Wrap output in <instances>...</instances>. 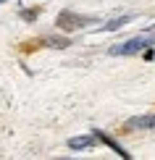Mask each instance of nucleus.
Returning <instances> with one entry per match:
<instances>
[{
	"instance_id": "nucleus-1",
	"label": "nucleus",
	"mask_w": 155,
	"mask_h": 160,
	"mask_svg": "<svg viewBox=\"0 0 155 160\" xmlns=\"http://www.w3.org/2000/svg\"><path fill=\"white\" fill-rule=\"evenodd\" d=\"M152 45H155V37H134V39H129L124 45H113L111 55H134V52H139L142 48H152Z\"/></svg>"
},
{
	"instance_id": "nucleus-2",
	"label": "nucleus",
	"mask_w": 155,
	"mask_h": 160,
	"mask_svg": "<svg viewBox=\"0 0 155 160\" xmlns=\"http://www.w3.org/2000/svg\"><path fill=\"white\" fill-rule=\"evenodd\" d=\"M92 18H87V16H76V13H71V11H63L58 16V26L60 29H79V26H84V24H90Z\"/></svg>"
},
{
	"instance_id": "nucleus-3",
	"label": "nucleus",
	"mask_w": 155,
	"mask_h": 160,
	"mask_svg": "<svg viewBox=\"0 0 155 160\" xmlns=\"http://www.w3.org/2000/svg\"><path fill=\"white\" fill-rule=\"evenodd\" d=\"M129 129H155V116H137L126 121Z\"/></svg>"
},
{
	"instance_id": "nucleus-4",
	"label": "nucleus",
	"mask_w": 155,
	"mask_h": 160,
	"mask_svg": "<svg viewBox=\"0 0 155 160\" xmlns=\"http://www.w3.org/2000/svg\"><path fill=\"white\" fill-rule=\"evenodd\" d=\"M92 144H95V137H74V139H69L71 150H87V147H92Z\"/></svg>"
},
{
	"instance_id": "nucleus-5",
	"label": "nucleus",
	"mask_w": 155,
	"mask_h": 160,
	"mask_svg": "<svg viewBox=\"0 0 155 160\" xmlns=\"http://www.w3.org/2000/svg\"><path fill=\"white\" fill-rule=\"evenodd\" d=\"M132 21V16H121V18H116V21H111L108 26H103V29H108V32H113V29H121L124 24H129Z\"/></svg>"
},
{
	"instance_id": "nucleus-6",
	"label": "nucleus",
	"mask_w": 155,
	"mask_h": 160,
	"mask_svg": "<svg viewBox=\"0 0 155 160\" xmlns=\"http://www.w3.org/2000/svg\"><path fill=\"white\" fill-rule=\"evenodd\" d=\"M0 3H5V0H0Z\"/></svg>"
}]
</instances>
